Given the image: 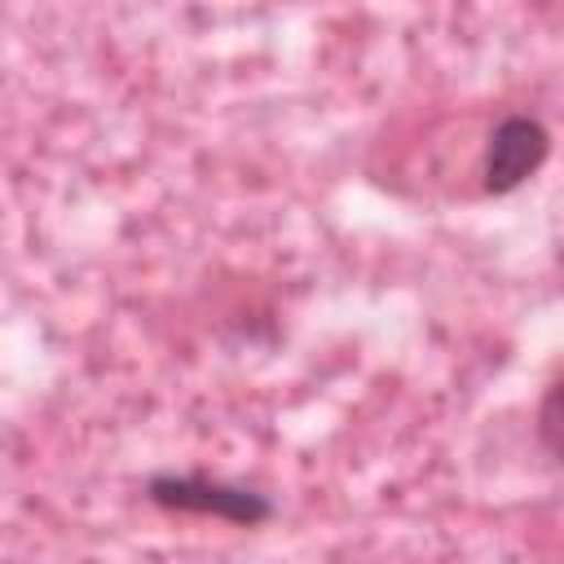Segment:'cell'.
I'll list each match as a JSON object with an SVG mask.
<instances>
[{
	"label": "cell",
	"instance_id": "obj_1",
	"mask_svg": "<svg viewBox=\"0 0 564 564\" xmlns=\"http://www.w3.org/2000/svg\"><path fill=\"white\" fill-rule=\"evenodd\" d=\"M145 502H154L159 511L172 516H212L238 529H256L264 520H273V498L238 485V480H220V476H203V471H154L145 480Z\"/></svg>",
	"mask_w": 564,
	"mask_h": 564
},
{
	"label": "cell",
	"instance_id": "obj_2",
	"mask_svg": "<svg viewBox=\"0 0 564 564\" xmlns=\"http://www.w3.org/2000/svg\"><path fill=\"white\" fill-rule=\"evenodd\" d=\"M551 154V132L533 115H502L485 141L480 154V189L485 194H511L520 189Z\"/></svg>",
	"mask_w": 564,
	"mask_h": 564
},
{
	"label": "cell",
	"instance_id": "obj_3",
	"mask_svg": "<svg viewBox=\"0 0 564 564\" xmlns=\"http://www.w3.org/2000/svg\"><path fill=\"white\" fill-rule=\"evenodd\" d=\"M555 405H560V383L551 379L546 392H542V405H538V441H542V454H546L551 463H555V454H560V445H555V427H560Z\"/></svg>",
	"mask_w": 564,
	"mask_h": 564
}]
</instances>
